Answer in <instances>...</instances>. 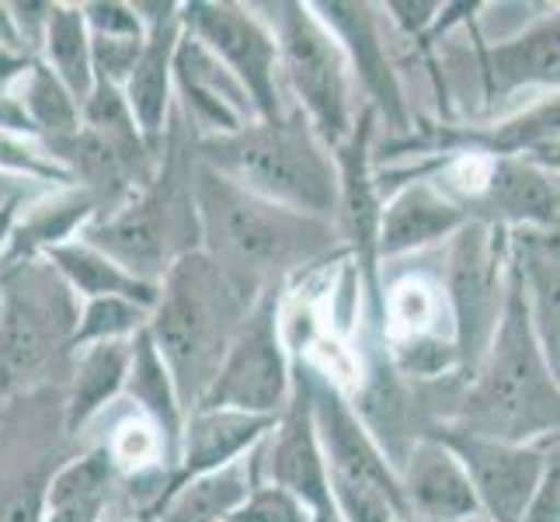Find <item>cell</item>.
Returning a JSON list of instances; mask_svg holds the SVG:
<instances>
[{"label": "cell", "mask_w": 560, "mask_h": 522, "mask_svg": "<svg viewBox=\"0 0 560 522\" xmlns=\"http://www.w3.org/2000/svg\"><path fill=\"white\" fill-rule=\"evenodd\" d=\"M272 425H276L272 418H255L241 411H191L182 429L178 463H175V471L161 480V495L153 501V509H158L178 485H185V480L223 471L230 463H237L241 456H247L268 432H272Z\"/></svg>", "instance_id": "17"}, {"label": "cell", "mask_w": 560, "mask_h": 522, "mask_svg": "<svg viewBox=\"0 0 560 522\" xmlns=\"http://www.w3.org/2000/svg\"><path fill=\"white\" fill-rule=\"evenodd\" d=\"M94 217H98V202L81 185H67L63 192H56V196L43 202H25L14 217L0 265L43 258L49 247L73 241L77 230H84Z\"/></svg>", "instance_id": "23"}, {"label": "cell", "mask_w": 560, "mask_h": 522, "mask_svg": "<svg viewBox=\"0 0 560 522\" xmlns=\"http://www.w3.org/2000/svg\"><path fill=\"white\" fill-rule=\"evenodd\" d=\"M480 77L491 102L526 84H557V14L498 46H480Z\"/></svg>", "instance_id": "24"}, {"label": "cell", "mask_w": 560, "mask_h": 522, "mask_svg": "<svg viewBox=\"0 0 560 522\" xmlns=\"http://www.w3.org/2000/svg\"><path fill=\"white\" fill-rule=\"evenodd\" d=\"M18 88L22 91L14 98L25 108L35 137H43V143L73 137L81 129V105L73 102V94L56 81L43 60H32V67L18 77Z\"/></svg>", "instance_id": "29"}, {"label": "cell", "mask_w": 560, "mask_h": 522, "mask_svg": "<svg viewBox=\"0 0 560 522\" xmlns=\"http://www.w3.org/2000/svg\"><path fill=\"white\" fill-rule=\"evenodd\" d=\"M268 436H272V442H268V450L261 453L268 485L289 491L306 512L331 506V488H327L324 453L314 432L311 391H306L303 362L293 366V397H289L285 411L276 418Z\"/></svg>", "instance_id": "14"}, {"label": "cell", "mask_w": 560, "mask_h": 522, "mask_svg": "<svg viewBox=\"0 0 560 522\" xmlns=\"http://www.w3.org/2000/svg\"><path fill=\"white\" fill-rule=\"evenodd\" d=\"M474 217L450 192L435 182H411L380 206V230H376V258H397L408 251H421L442 237H453L463 223Z\"/></svg>", "instance_id": "20"}, {"label": "cell", "mask_w": 560, "mask_h": 522, "mask_svg": "<svg viewBox=\"0 0 560 522\" xmlns=\"http://www.w3.org/2000/svg\"><path fill=\"white\" fill-rule=\"evenodd\" d=\"M0 46H8L14 53H25L22 49V38H18V28H14V18H11V8L8 4H0Z\"/></svg>", "instance_id": "36"}, {"label": "cell", "mask_w": 560, "mask_h": 522, "mask_svg": "<svg viewBox=\"0 0 560 522\" xmlns=\"http://www.w3.org/2000/svg\"><path fill=\"white\" fill-rule=\"evenodd\" d=\"M261 460L241 456L223 471L191 477L171 491L158 509L150 512L153 522H226L241 501L258 485Z\"/></svg>", "instance_id": "25"}, {"label": "cell", "mask_w": 560, "mask_h": 522, "mask_svg": "<svg viewBox=\"0 0 560 522\" xmlns=\"http://www.w3.org/2000/svg\"><path fill=\"white\" fill-rule=\"evenodd\" d=\"M386 11H390V18H394L397 28L404 35L424 38V32L435 25L442 4H435V0H390V4H386Z\"/></svg>", "instance_id": "34"}, {"label": "cell", "mask_w": 560, "mask_h": 522, "mask_svg": "<svg viewBox=\"0 0 560 522\" xmlns=\"http://www.w3.org/2000/svg\"><path fill=\"white\" fill-rule=\"evenodd\" d=\"M18 209L22 206H4L0 209V255H4V247H8V237H11V227H14V217H18Z\"/></svg>", "instance_id": "37"}, {"label": "cell", "mask_w": 560, "mask_h": 522, "mask_svg": "<svg viewBox=\"0 0 560 522\" xmlns=\"http://www.w3.org/2000/svg\"><path fill=\"white\" fill-rule=\"evenodd\" d=\"M477 202L501 230H557V178L529 158H494Z\"/></svg>", "instance_id": "19"}, {"label": "cell", "mask_w": 560, "mask_h": 522, "mask_svg": "<svg viewBox=\"0 0 560 522\" xmlns=\"http://www.w3.org/2000/svg\"><path fill=\"white\" fill-rule=\"evenodd\" d=\"M188 192L199 251L250 300L335 247L338 230L331 220L265 202L206 164L191 167Z\"/></svg>", "instance_id": "1"}, {"label": "cell", "mask_w": 560, "mask_h": 522, "mask_svg": "<svg viewBox=\"0 0 560 522\" xmlns=\"http://www.w3.org/2000/svg\"><path fill=\"white\" fill-rule=\"evenodd\" d=\"M199 164L223 174L250 196L306 217H338V167L311 123L293 108L276 123H247L199 143Z\"/></svg>", "instance_id": "4"}, {"label": "cell", "mask_w": 560, "mask_h": 522, "mask_svg": "<svg viewBox=\"0 0 560 522\" xmlns=\"http://www.w3.org/2000/svg\"><path fill=\"white\" fill-rule=\"evenodd\" d=\"M73 366L70 394H67V432L77 436L84 425L105 411L108 404L122 394L126 373H129V356H132V338L129 341H102L81 348Z\"/></svg>", "instance_id": "27"}, {"label": "cell", "mask_w": 560, "mask_h": 522, "mask_svg": "<svg viewBox=\"0 0 560 522\" xmlns=\"http://www.w3.org/2000/svg\"><path fill=\"white\" fill-rule=\"evenodd\" d=\"M306 519H311V512L276 485H255L241 506L226 515V522H306Z\"/></svg>", "instance_id": "31"}, {"label": "cell", "mask_w": 560, "mask_h": 522, "mask_svg": "<svg viewBox=\"0 0 560 522\" xmlns=\"http://www.w3.org/2000/svg\"><path fill=\"white\" fill-rule=\"evenodd\" d=\"M122 394H129V401L147 415L150 429L158 432L161 453H164V467L171 474V471H175V463H178V450H182L185 411H182L175 383H171L167 366L158 356V348H153V338H150L147 327L137 338H132V356H129V373H126Z\"/></svg>", "instance_id": "22"}, {"label": "cell", "mask_w": 560, "mask_h": 522, "mask_svg": "<svg viewBox=\"0 0 560 522\" xmlns=\"http://www.w3.org/2000/svg\"><path fill=\"white\" fill-rule=\"evenodd\" d=\"M446 446L459 467L467 471L470 488L477 495V509L491 522H518L523 509L539 485V477L557 460V436L536 442H498L459 432L453 425H439L429 432Z\"/></svg>", "instance_id": "11"}, {"label": "cell", "mask_w": 560, "mask_h": 522, "mask_svg": "<svg viewBox=\"0 0 560 522\" xmlns=\"http://www.w3.org/2000/svg\"><path fill=\"white\" fill-rule=\"evenodd\" d=\"M178 234H191V241L199 237L196 209L188 182H175L171 171H164L108 217H94L81 230V241L98 247L132 279L161 286L175 258L185 255Z\"/></svg>", "instance_id": "7"}, {"label": "cell", "mask_w": 560, "mask_h": 522, "mask_svg": "<svg viewBox=\"0 0 560 522\" xmlns=\"http://www.w3.org/2000/svg\"><path fill=\"white\" fill-rule=\"evenodd\" d=\"M43 258L56 268V276L70 286V293L77 300L119 297V300H132V303L147 306V311H153V303H158L161 286L132 279L126 268H119L108 255H102L98 247L84 244L81 237L49 247Z\"/></svg>", "instance_id": "26"}, {"label": "cell", "mask_w": 560, "mask_h": 522, "mask_svg": "<svg viewBox=\"0 0 560 522\" xmlns=\"http://www.w3.org/2000/svg\"><path fill=\"white\" fill-rule=\"evenodd\" d=\"M28 67H32V56L0 46V91H8L11 84H18V77H22Z\"/></svg>", "instance_id": "35"}, {"label": "cell", "mask_w": 560, "mask_h": 522, "mask_svg": "<svg viewBox=\"0 0 560 522\" xmlns=\"http://www.w3.org/2000/svg\"><path fill=\"white\" fill-rule=\"evenodd\" d=\"M143 22V49L132 63L122 94L132 123H137L147 150L153 153L164 143L171 91H175V49L182 38V4L158 0V4H132Z\"/></svg>", "instance_id": "13"}, {"label": "cell", "mask_w": 560, "mask_h": 522, "mask_svg": "<svg viewBox=\"0 0 560 522\" xmlns=\"http://www.w3.org/2000/svg\"><path fill=\"white\" fill-rule=\"evenodd\" d=\"M182 28L217 56L247 91L261 123H276L285 115L279 91V46L261 18L244 4H217L196 0L182 4Z\"/></svg>", "instance_id": "10"}, {"label": "cell", "mask_w": 560, "mask_h": 522, "mask_svg": "<svg viewBox=\"0 0 560 522\" xmlns=\"http://www.w3.org/2000/svg\"><path fill=\"white\" fill-rule=\"evenodd\" d=\"M84 25L91 38H143V22L132 11V4H119V0H94V4H81Z\"/></svg>", "instance_id": "32"}, {"label": "cell", "mask_w": 560, "mask_h": 522, "mask_svg": "<svg viewBox=\"0 0 560 522\" xmlns=\"http://www.w3.org/2000/svg\"><path fill=\"white\" fill-rule=\"evenodd\" d=\"M518 522H560V467L550 460V467L539 477V485L529 498V506L518 515Z\"/></svg>", "instance_id": "33"}, {"label": "cell", "mask_w": 560, "mask_h": 522, "mask_svg": "<svg viewBox=\"0 0 560 522\" xmlns=\"http://www.w3.org/2000/svg\"><path fill=\"white\" fill-rule=\"evenodd\" d=\"M293 397V362L282 345L279 286L258 293L196 411H241L279 418Z\"/></svg>", "instance_id": "8"}, {"label": "cell", "mask_w": 560, "mask_h": 522, "mask_svg": "<svg viewBox=\"0 0 560 522\" xmlns=\"http://www.w3.org/2000/svg\"><path fill=\"white\" fill-rule=\"evenodd\" d=\"M250 303L255 300L244 297L199 247L175 258L161 279L147 332L167 366L185 415L196 411L209 391Z\"/></svg>", "instance_id": "3"}, {"label": "cell", "mask_w": 560, "mask_h": 522, "mask_svg": "<svg viewBox=\"0 0 560 522\" xmlns=\"http://www.w3.org/2000/svg\"><path fill=\"white\" fill-rule=\"evenodd\" d=\"M147 324H150V311L132 300H119V297L84 300L81 314H77L73 338H70V352H81V348L102 345V341H129V338H137Z\"/></svg>", "instance_id": "30"}, {"label": "cell", "mask_w": 560, "mask_h": 522, "mask_svg": "<svg viewBox=\"0 0 560 522\" xmlns=\"http://www.w3.org/2000/svg\"><path fill=\"white\" fill-rule=\"evenodd\" d=\"M324 28L338 38V46L349 60V70L370 94V108L383 112L394 126H408L404 119V102L394 81V70L386 63V53L376 32V18L370 4H311Z\"/></svg>", "instance_id": "21"}, {"label": "cell", "mask_w": 560, "mask_h": 522, "mask_svg": "<svg viewBox=\"0 0 560 522\" xmlns=\"http://www.w3.org/2000/svg\"><path fill=\"white\" fill-rule=\"evenodd\" d=\"M306 391H311V415H314V432L320 442V453H324L327 485L335 480V485L376 491L380 498L390 501L400 519H408L397 467L376 446V439L362 425L359 411L345 401V394L324 373L306 370Z\"/></svg>", "instance_id": "12"}, {"label": "cell", "mask_w": 560, "mask_h": 522, "mask_svg": "<svg viewBox=\"0 0 560 522\" xmlns=\"http://www.w3.org/2000/svg\"><path fill=\"white\" fill-rule=\"evenodd\" d=\"M52 77L60 81L77 105H84V98L94 88V67H91V35L84 25L81 4H52L49 22L43 35V49H38Z\"/></svg>", "instance_id": "28"}, {"label": "cell", "mask_w": 560, "mask_h": 522, "mask_svg": "<svg viewBox=\"0 0 560 522\" xmlns=\"http://www.w3.org/2000/svg\"><path fill=\"white\" fill-rule=\"evenodd\" d=\"M557 370L536 338L523 279H518V268L509 258L505 300H501L498 324L470 376V391L463 397L459 418L450 425L480 439L536 442L557 436Z\"/></svg>", "instance_id": "2"}, {"label": "cell", "mask_w": 560, "mask_h": 522, "mask_svg": "<svg viewBox=\"0 0 560 522\" xmlns=\"http://www.w3.org/2000/svg\"><path fill=\"white\" fill-rule=\"evenodd\" d=\"M373 123H376V112L365 105L352 126V137L335 150V167H338V212L345 217L352 247L359 255V268L365 272V293H370L373 317L383 321V300L376 286L380 199H376V182H373V164H370Z\"/></svg>", "instance_id": "15"}, {"label": "cell", "mask_w": 560, "mask_h": 522, "mask_svg": "<svg viewBox=\"0 0 560 522\" xmlns=\"http://www.w3.org/2000/svg\"><path fill=\"white\" fill-rule=\"evenodd\" d=\"M397 480L408 519L418 515L424 522H467L480 515L467 471L432 436H421L415 442L408 460H404V471H397Z\"/></svg>", "instance_id": "18"}, {"label": "cell", "mask_w": 560, "mask_h": 522, "mask_svg": "<svg viewBox=\"0 0 560 522\" xmlns=\"http://www.w3.org/2000/svg\"><path fill=\"white\" fill-rule=\"evenodd\" d=\"M467 522H491V519H485V515H474V519H467Z\"/></svg>", "instance_id": "39"}, {"label": "cell", "mask_w": 560, "mask_h": 522, "mask_svg": "<svg viewBox=\"0 0 560 522\" xmlns=\"http://www.w3.org/2000/svg\"><path fill=\"white\" fill-rule=\"evenodd\" d=\"M81 300L46 258L0 265V404L43 383L70 352Z\"/></svg>", "instance_id": "5"}, {"label": "cell", "mask_w": 560, "mask_h": 522, "mask_svg": "<svg viewBox=\"0 0 560 522\" xmlns=\"http://www.w3.org/2000/svg\"><path fill=\"white\" fill-rule=\"evenodd\" d=\"M394 522H411V519H394Z\"/></svg>", "instance_id": "40"}, {"label": "cell", "mask_w": 560, "mask_h": 522, "mask_svg": "<svg viewBox=\"0 0 560 522\" xmlns=\"http://www.w3.org/2000/svg\"><path fill=\"white\" fill-rule=\"evenodd\" d=\"M175 88L185 98L191 123L202 129V140L226 137V132H237L241 126L258 119L237 77L185 28L175 49Z\"/></svg>", "instance_id": "16"}, {"label": "cell", "mask_w": 560, "mask_h": 522, "mask_svg": "<svg viewBox=\"0 0 560 522\" xmlns=\"http://www.w3.org/2000/svg\"><path fill=\"white\" fill-rule=\"evenodd\" d=\"M505 265H509V230L485 220L463 223L453 234L446 268V306L453 321L456 370L474 376L480 356L505 300Z\"/></svg>", "instance_id": "9"}, {"label": "cell", "mask_w": 560, "mask_h": 522, "mask_svg": "<svg viewBox=\"0 0 560 522\" xmlns=\"http://www.w3.org/2000/svg\"><path fill=\"white\" fill-rule=\"evenodd\" d=\"M268 32L279 46V73H285L303 115L327 150H338L352 137L359 119L352 98V70L338 38L324 28L311 4H265Z\"/></svg>", "instance_id": "6"}, {"label": "cell", "mask_w": 560, "mask_h": 522, "mask_svg": "<svg viewBox=\"0 0 560 522\" xmlns=\"http://www.w3.org/2000/svg\"><path fill=\"white\" fill-rule=\"evenodd\" d=\"M306 522H345V519L338 515V509H335V506H324V509L311 512V519H306Z\"/></svg>", "instance_id": "38"}]
</instances>
